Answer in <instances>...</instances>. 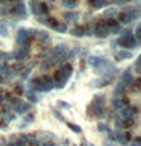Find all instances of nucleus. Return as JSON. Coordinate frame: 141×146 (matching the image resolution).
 I'll return each instance as SVG.
<instances>
[{
	"instance_id": "1",
	"label": "nucleus",
	"mask_w": 141,
	"mask_h": 146,
	"mask_svg": "<svg viewBox=\"0 0 141 146\" xmlns=\"http://www.w3.org/2000/svg\"><path fill=\"white\" fill-rule=\"evenodd\" d=\"M118 44L123 46V47H135L136 46V41L134 40V36L130 35V32H126L125 36H121L120 40H118Z\"/></svg>"
},
{
	"instance_id": "7",
	"label": "nucleus",
	"mask_w": 141,
	"mask_h": 146,
	"mask_svg": "<svg viewBox=\"0 0 141 146\" xmlns=\"http://www.w3.org/2000/svg\"><path fill=\"white\" fill-rule=\"evenodd\" d=\"M130 146H141V137H140V139L132 140V141H130Z\"/></svg>"
},
{
	"instance_id": "4",
	"label": "nucleus",
	"mask_w": 141,
	"mask_h": 146,
	"mask_svg": "<svg viewBox=\"0 0 141 146\" xmlns=\"http://www.w3.org/2000/svg\"><path fill=\"white\" fill-rule=\"evenodd\" d=\"M120 21H121V23H129V21H132V17H130V14H129V12H126V14H121V15H120Z\"/></svg>"
},
{
	"instance_id": "2",
	"label": "nucleus",
	"mask_w": 141,
	"mask_h": 146,
	"mask_svg": "<svg viewBox=\"0 0 141 146\" xmlns=\"http://www.w3.org/2000/svg\"><path fill=\"white\" fill-rule=\"evenodd\" d=\"M132 81H134V78H132V75H130V70H126L125 73H123V76H121V82H123V84L130 85Z\"/></svg>"
},
{
	"instance_id": "11",
	"label": "nucleus",
	"mask_w": 141,
	"mask_h": 146,
	"mask_svg": "<svg viewBox=\"0 0 141 146\" xmlns=\"http://www.w3.org/2000/svg\"><path fill=\"white\" fill-rule=\"evenodd\" d=\"M140 26H141V25H140Z\"/></svg>"
},
{
	"instance_id": "5",
	"label": "nucleus",
	"mask_w": 141,
	"mask_h": 146,
	"mask_svg": "<svg viewBox=\"0 0 141 146\" xmlns=\"http://www.w3.org/2000/svg\"><path fill=\"white\" fill-rule=\"evenodd\" d=\"M117 56L120 58V59H123V58H130V56H132V53H129V52H118V53H117Z\"/></svg>"
},
{
	"instance_id": "8",
	"label": "nucleus",
	"mask_w": 141,
	"mask_h": 146,
	"mask_svg": "<svg viewBox=\"0 0 141 146\" xmlns=\"http://www.w3.org/2000/svg\"><path fill=\"white\" fill-rule=\"evenodd\" d=\"M135 36H136L138 40H141V26H138V27L135 29Z\"/></svg>"
},
{
	"instance_id": "3",
	"label": "nucleus",
	"mask_w": 141,
	"mask_h": 146,
	"mask_svg": "<svg viewBox=\"0 0 141 146\" xmlns=\"http://www.w3.org/2000/svg\"><path fill=\"white\" fill-rule=\"evenodd\" d=\"M121 114L127 119V120H129V119H132V116H134V111H132V108L125 107V108H121Z\"/></svg>"
},
{
	"instance_id": "9",
	"label": "nucleus",
	"mask_w": 141,
	"mask_h": 146,
	"mask_svg": "<svg viewBox=\"0 0 141 146\" xmlns=\"http://www.w3.org/2000/svg\"><path fill=\"white\" fill-rule=\"evenodd\" d=\"M115 14V9H109V11H106V15H114Z\"/></svg>"
},
{
	"instance_id": "10",
	"label": "nucleus",
	"mask_w": 141,
	"mask_h": 146,
	"mask_svg": "<svg viewBox=\"0 0 141 146\" xmlns=\"http://www.w3.org/2000/svg\"><path fill=\"white\" fill-rule=\"evenodd\" d=\"M93 5H94L96 8H100V6H102V3H100V2H96V3H93Z\"/></svg>"
},
{
	"instance_id": "6",
	"label": "nucleus",
	"mask_w": 141,
	"mask_h": 146,
	"mask_svg": "<svg viewBox=\"0 0 141 146\" xmlns=\"http://www.w3.org/2000/svg\"><path fill=\"white\" fill-rule=\"evenodd\" d=\"M114 107H115L117 110H121L123 108V102H121V100H118V99H115V100H114Z\"/></svg>"
}]
</instances>
